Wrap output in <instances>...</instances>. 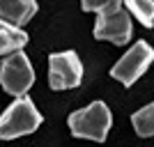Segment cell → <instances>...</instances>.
Listing matches in <instances>:
<instances>
[{
  "instance_id": "cell-1",
  "label": "cell",
  "mask_w": 154,
  "mask_h": 147,
  "mask_svg": "<svg viewBox=\"0 0 154 147\" xmlns=\"http://www.w3.org/2000/svg\"><path fill=\"white\" fill-rule=\"evenodd\" d=\"M110 124H113V115H110L108 106L103 101H92L90 106H85V108L69 115L71 133L76 138H85V140L103 142L108 138Z\"/></svg>"
},
{
  "instance_id": "cell-2",
  "label": "cell",
  "mask_w": 154,
  "mask_h": 147,
  "mask_svg": "<svg viewBox=\"0 0 154 147\" xmlns=\"http://www.w3.org/2000/svg\"><path fill=\"white\" fill-rule=\"evenodd\" d=\"M39 124H42V115L35 108L32 99L26 94L16 96V101L0 115V140H14V138L28 136L37 131Z\"/></svg>"
},
{
  "instance_id": "cell-3",
  "label": "cell",
  "mask_w": 154,
  "mask_h": 147,
  "mask_svg": "<svg viewBox=\"0 0 154 147\" xmlns=\"http://www.w3.org/2000/svg\"><path fill=\"white\" fill-rule=\"evenodd\" d=\"M152 62H154V48L147 41H136L122 58L113 64L110 76L115 78V81H120L124 87H131V85L149 69Z\"/></svg>"
},
{
  "instance_id": "cell-4",
  "label": "cell",
  "mask_w": 154,
  "mask_h": 147,
  "mask_svg": "<svg viewBox=\"0 0 154 147\" xmlns=\"http://www.w3.org/2000/svg\"><path fill=\"white\" fill-rule=\"evenodd\" d=\"M35 83V71L23 51L9 53L0 64V85L12 96H23Z\"/></svg>"
},
{
  "instance_id": "cell-5",
  "label": "cell",
  "mask_w": 154,
  "mask_h": 147,
  "mask_svg": "<svg viewBox=\"0 0 154 147\" xmlns=\"http://www.w3.org/2000/svg\"><path fill=\"white\" fill-rule=\"evenodd\" d=\"M131 16H129V9H124L122 5L113 7V9H103V12L97 14V23H94V37L101 41H110V44L122 46L131 39Z\"/></svg>"
},
{
  "instance_id": "cell-6",
  "label": "cell",
  "mask_w": 154,
  "mask_h": 147,
  "mask_svg": "<svg viewBox=\"0 0 154 147\" xmlns=\"http://www.w3.org/2000/svg\"><path fill=\"white\" fill-rule=\"evenodd\" d=\"M83 81V62L74 51L53 53L48 58V85L53 90H71Z\"/></svg>"
},
{
  "instance_id": "cell-7",
  "label": "cell",
  "mask_w": 154,
  "mask_h": 147,
  "mask_svg": "<svg viewBox=\"0 0 154 147\" xmlns=\"http://www.w3.org/2000/svg\"><path fill=\"white\" fill-rule=\"evenodd\" d=\"M37 14L35 0H0V19L14 26H26L28 21Z\"/></svg>"
},
{
  "instance_id": "cell-8",
  "label": "cell",
  "mask_w": 154,
  "mask_h": 147,
  "mask_svg": "<svg viewBox=\"0 0 154 147\" xmlns=\"http://www.w3.org/2000/svg\"><path fill=\"white\" fill-rule=\"evenodd\" d=\"M28 44V35L14 23L0 19V55H9L14 51H21Z\"/></svg>"
},
{
  "instance_id": "cell-9",
  "label": "cell",
  "mask_w": 154,
  "mask_h": 147,
  "mask_svg": "<svg viewBox=\"0 0 154 147\" xmlns=\"http://www.w3.org/2000/svg\"><path fill=\"white\" fill-rule=\"evenodd\" d=\"M131 124H134V131L143 138H152L154 136V101L147 103L145 108L136 110L131 115Z\"/></svg>"
},
{
  "instance_id": "cell-10",
  "label": "cell",
  "mask_w": 154,
  "mask_h": 147,
  "mask_svg": "<svg viewBox=\"0 0 154 147\" xmlns=\"http://www.w3.org/2000/svg\"><path fill=\"white\" fill-rule=\"evenodd\" d=\"M129 14H134L145 28L154 26V0H122Z\"/></svg>"
},
{
  "instance_id": "cell-11",
  "label": "cell",
  "mask_w": 154,
  "mask_h": 147,
  "mask_svg": "<svg viewBox=\"0 0 154 147\" xmlns=\"http://www.w3.org/2000/svg\"><path fill=\"white\" fill-rule=\"evenodd\" d=\"M122 5V0H81L83 12H103V9H113V7Z\"/></svg>"
}]
</instances>
